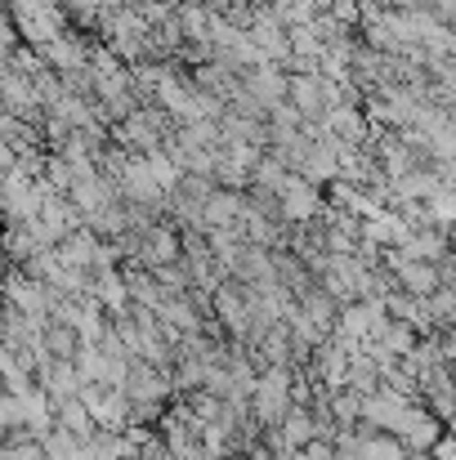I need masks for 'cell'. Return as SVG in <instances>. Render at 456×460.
<instances>
[{"label":"cell","mask_w":456,"mask_h":460,"mask_svg":"<svg viewBox=\"0 0 456 460\" xmlns=\"http://www.w3.org/2000/svg\"><path fill=\"white\" fill-rule=\"evenodd\" d=\"M398 282H403V291H412V296H434L439 291V273L425 264V260H403L398 255Z\"/></svg>","instance_id":"7a4b0ae2"},{"label":"cell","mask_w":456,"mask_h":460,"mask_svg":"<svg viewBox=\"0 0 456 460\" xmlns=\"http://www.w3.org/2000/svg\"><path fill=\"white\" fill-rule=\"evenodd\" d=\"M398 438H403V447L407 452H434L439 447V438H443V420L425 407V402H416L412 411H407V420H403V429H398Z\"/></svg>","instance_id":"6da1fadb"}]
</instances>
